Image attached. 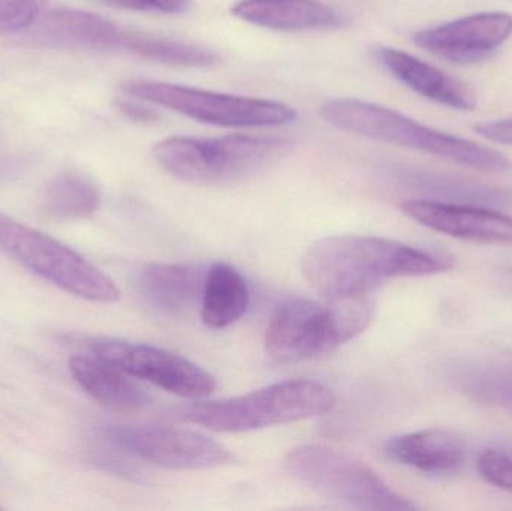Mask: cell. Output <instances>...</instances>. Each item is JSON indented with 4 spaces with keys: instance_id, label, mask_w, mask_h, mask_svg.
Segmentation results:
<instances>
[{
    "instance_id": "26",
    "label": "cell",
    "mask_w": 512,
    "mask_h": 511,
    "mask_svg": "<svg viewBox=\"0 0 512 511\" xmlns=\"http://www.w3.org/2000/svg\"><path fill=\"white\" fill-rule=\"evenodd\" d=\"M475 132L493 143L512 146V117L511 119L483 122L474 126Z\"/></svg>"
},
{
    "instance_id": "25",
    "label": "cell",
    "mask_w": 512,
    "mask_h": 511,
    "mask_svg": "<svg viewBox=\"0 0 512 511\" xmlns=\"http://www.w3.org/2000/svg\"><path fill=\"white\" fill-rule=\"evenodd\" d=\"M95 2L108 8L155 12V14H183L192 6V0H95Z\"/></svg>"
},
{
    "instance_id": "8",
    "label": "cell",
    "mask_w": 512,
    "mask_h": 511,
    "mask_svg": "<svg viewBox=\"0 0 512 511\" xmlns=\"http://www.w3.org/2000/svg\"><path fill=\"white\" fill-rule=\"evenodd\" d=\"M0 251L66 293L114 303L120 290L110 276L59 240L0 213Z\"/></svg>"
},
{
    "instance_id": "2",
    "label": "cell",
    "mask_w": 512,
    "mask_h": 511,
    "mask_svg": "<svg viewBox=\"0 0 512 511\" xmlns=\"http://www.w3.org/2000/svg\"><path fill=\"white\" fill-rule=\"evenodd\" d=\"M321 116L340 131L438 156L484 173L511 170V162L490 147L436 131L399 111L372 102L355 98L330 99L322 105Z\"/></svg>"
},
{
    "instance_id": "9",
    "label": "cell",
    "mask_w": 512,
    "mask_h": 511,
    "mask_svg": "<svg viewBox=\"0 0 512 511\" xmlns=\"http://www.w3.org/2000/svg\"><path fill=\"white\" fill-rule=\"evenodd\" d=\"M110 446L147 464L167 470H210L233 464L234 455L201 432L170 426H111Z\"/></svg>"
},
{
    "instance_id": "12",
    "label": "cell",
    "mask_w": 512,
    "mask_h": 511,
    "mask_svg": "<svg viewBox=\"0 0 512 511\" xmlns=\"http://www.w3.org/2000/svg\"><path fill=\"white\" fill-rule=\"evenodd\" d=\"M126 32L110 18L75 8L45 11L20 42L50 50L117 51L125 48Z\"/></svg>"
},
{
    "instance_id": "23",
    "label": "cell",
    "mask_w": 512,
    "mask_h": 511,
    "mask_svg": "<svg viewBox=\"0 0 512 511\" xmlns=\"http://www.w3.org/2000/svg\"><path fill=\"white\" fill-rule=\"evenodd\" d=\"M51 0H0V35H21L41 18Z\"/></svg>"
},
{
    "instance_id": "16",
    "label": "cell",
    "mask_w": 512,
    "mask_h": 511,
    "mask_svg": "<svg viewBox=\"0 0 512 511\" xmlns=\"http://www.w3.org/2000/svg\"><path fill=\"white\" fill-rule=\"evenodd\" d=\"M207 270L194 264H150L138 275L141 297L156 311L185 317L201 308Z\"/></svg>"
},
{
    "instance_id": "6",
    "label": "cell",
    "mask_w": 512,
    "mask_h": 511,
    "mask_svg": "<svg viewBox=\"0 0 512 511\" xmlns=\"http://www.w3.org/2000/svg\"><path fill=\"white\" fill-rule=\"evenodd\" d=\"M285 468L292 479L334 503L358 510H417L372 468L342 450L307 444L291 450Z\"/></svg>"
},
{
    "instance_id": "7",
    "label": "cell",
    "mask_w": 512,
    "mask_h": 511,
    "mask_svg": "<svg viewBox=\"0 0 512 511\" xmlns=\"http://www.w3.org/2000/svg\"><path fill=\"white\" fill-rule=\"evenodd\" d=\"M120 89L131 98L224 128H277L298 119L294 108L271 99L228 95L144 78L125 81Z\"/></svg>"
},
{
    "instance_id": "18",
    "label": "cell",
    "mask_w": 512,
    "mask_h": 511,
    "mask_svg": "<svg viewBox=\"0 0 512 511\" xmlns=\"http://www.w3.org/2000/svg\"><path fill=\"white\" fill-rule=\"evenodd\" d=\"M69 372L78 386L104 407L137 410L152 402V396L140 384L132 381L131 375L95 354L72 357Z\"/></svg>"
},
{
    "instance_id": "10",
    "label": "cell",
    "mask_w": 512,
    "mask_h": 511,
    "mask_svg": "<svg viewBox=\"0 0 512 511\" xmlns=\"http://www.w3.org/2000/svg\"><path fill=\"white\" fill-rule=\"evenodd\" d=\"M89 350L132 378L149 381L182 398H207L216 389L212 374L164 348L120 339H93L89 342Z\"/></svg>"
},
{
    "instance_id": "27",
    "label": "cell",
    "mask_w": 512,
    "mask_h": 511,
    "mask_svg": "<svg viewBox=\"0 0 512 511\" xmlns=\"http://www.w3.org/2000/svg\"><path fill=\"white\" fill-rule=\"evenodd\" d=\"M144 104H146V101H141V99H137V101L119 99L116 102L117 108L129 119L135 120V122H155L158 119V113L149 105Z\"/></svg>"
},
{
    "instance_id": "11",
    "label": "cell",
    "mask_w": 512,
    "mask_h": 511,
    "mask_svg": "<svg viewBox=\"0 0 512 511\" xmlns=\"http://www.w3.org/2000/svg\"><path fill=\"white\" fill-rule=\"evenodd\" d=\"M512 36L508 12H480L414 35V44L439 59L471 65L487 59Z\"/></svg>"
},
{
    "instance_id": "13",
    "label": "cell",
    "mask_w": 512,
    "mask_h": 511,
    "mask_svg": "<svg viewBox=\"0 0 512 511\" xmlns=\"http://www.w3.org/2000/svg\"><path fill=\"white\" fill-rule=\"evenodd\" d=\"M402 210L412 221L454 239L512 245V216L496 210L430 200L405 201Z\"/></svg>"
},
{
    "instance_id": "24",
    "label": "cell",
    "mask_w": 512,
    "mask_h": 511,
    "mask_svg": "<svg viewBox=\"0 0 512 511\" xmlns=\"http://www.w3.org/2000/svg\"><path fill=\"white\" fill-rule=\"evenodd\" d=\"M478 471L487 483L512 494V459L507 453L496 449L481 453Z\"/></svg>"
},
{
    "instance_id": "20",
    "label": "cell",
    "mask_w": 512,
    "mask_h": 511,
    "mask_svg": "<svg viewBox=\"0 0 512 511\" xmlns=\"http://www.w3.org/2000/svg\"><path fill=\"white\" fill-rule=\"evenodd\" d=\"M101 206V192L96 183L80 171L57 174L42 195L41 209L48 218L74 221L93 215Z\"/></svg>"
},
{
    "instance_id": "5",
    "label": "cell",
    "mask_w": 512,
    "mask_h": 511,
    "mask_svg": "<svg viewBox=\"0 0 512 511\" xmlns=\"http://www.w3.org/2000/svg\"><path fill=\"white\" fill-rule=\"evenodd\" d=\"M334 407L336 396L324 384L289 380L239 398L192 405L183 411L182 419L210 431L240 434L321 417Z\"/></svg>"
},
{
    "instance_id": "4",
    "label": "cell",
    "mask_w": 512,
    "mask_h": 511,
    "mask_svg": "<svg viewBox=\"0 0 512 511\" xmlns=\"http://www.w3.org/2000/svg\"><path fill=\"white\" fill-rule=\"evenodd\" d=\"M373 317L375 302L369 294L324 302L288 300L268 323L265 351L279 363L318 359L361 335Z\"/></svg>"
},
{
    "instance_id": "17",
    "label": "cell",
    "mask_w": 512,
    "mask_h": 511,
    "mask_svg": "<svg viewBox=\"0 0 512 511\" xmlns=\"http://www.w3.org/2000/svg\"><path fill=\"white\" fill-rule=\"evenodd\" d=\"M234 17L280 32L337 29L345 18L321 0H239L231 8Z\"/></svg>"
},
{
    "instance_id": "19",
    "label": "cell",
    "mask_w": 512,
    "mask_h": 511,
    "mask_svg": "<svg viewBox=\"0 0 512 511\" xmlns=\"http://www.w3.org/2000/svg\"><path fill=\"white\" fill-rule=\"evenodd\" d=\"M251 302L248 282L230 264L216 263L207 269L201 318L210 329H225L246 314Z\"/></svg>"
},
{
    "instance_id": "1",
    "label": "cell",
    "mask_w": 512,
    "mask_h": 511,
    "mask_svg": "<svg viewBox=\"0 0 512 511\" xmlns=\"http://www.w3.org/2000/svg\"><path fill=\"white\" fill-rule=\"evenodd\" d=\"M447 258L373 236H334L316 242L301 260V272L324 299L367 296L385 281L444 273Z\"/></svg>"
},
{
    "instance_id": "15",
    "label": "cell",
    "mask_w": 512,
    "mask_h": 511,
    "mask_svg": "<svg viewBox=\"0 0 512 511\" xmlns=\"http://www.w3.org/2000/svg\"><path fill=\"white\" fill-rule=\"evenodd\" d=\"M390 461L430 476L459 473L466 462V443L460 435L444 429H424L399 435L385 444Z\"/></svg>"
},
{
    "instance_id": "21",
    "label": "cell",
    "mask_w": 512,
    "mask_h": 511,
    "mask_svg": "<svg viewBox=\"0 0 512 511\" xmlns=\"http://www.w3.org/2000/svg\"><path fill=\"white\" fill-rule=\"evenodd\" d=\"M123 51L141 59L180 68H212L221 62L219 54L210 48L138 30L128 29Z\"/></svg>"
},
{
    "instance_id": "14",
    "label": "cell",
    "mask_w": 512,
    "mask_h": 511,
    "mask_svg": "<svg viewBox=\"0 0 512 511\" xmlns=\"http://www.w3.org/2000/svg\"><path fill=\"white\" fill-rule=\"evenodd\" d=\"M375 56L396 80L417 95L453 110L474 111L477 108L474 90L441 69L396 48H376Z\"/></svg>"
},
{
    "instance_id": "22",
    "label": "cell",
    "mask_w": 512,
    "mask_h": 511,
    "mask_svg": "<svg viewBox=\"0 0 512 511\" xmlns=\"http://www.w3.org/2000/svg\"><path fill=\"white\" fill-rule=\"evenodd\" d=\"M466 393L478 401L498 405L512 413V371L504 368H486L471 372L463 378Z\"/></svg>"
},
{
    "instance_id": "3",
    "label": "cell",
    "mask_w": 512,
    "mask_h": 511,
    "mask_svg": "<svg viewBox=\"0 0 512 511\" xmlns=\"http://www.w3.org/2000/svg\"><path fill=\"white\" fill-rule=\"evenodd\" d=\"M291 147V140L273 135L170 137L153 147V156L182 182L222 186L254 179L288 155Z\"/></svg>"
}]
</instances>
